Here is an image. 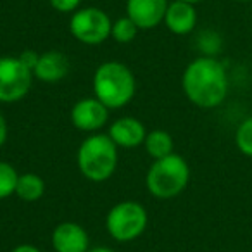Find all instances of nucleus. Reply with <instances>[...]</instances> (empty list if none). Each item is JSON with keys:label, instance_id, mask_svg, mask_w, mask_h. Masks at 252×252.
I'll use <instances>...</instances> for the list:
<instances>
[{"label": "nucleus", "instance_id": "f257e3e1", "mask_svg": "<svg viewBox=\"0 0 252 252\" xmlns=\"http://www.w3.org/2000/svg\"><path fill=\"white\" fill-rule=\"evenodd\" d=\"M185 97L200 109H214L228 95V74L223 63L213 56L193 59L182 76Z\"/></svg>", "mask_w": 252, "mask_h": 252}, {"label": "nucleus", "instance_id": "f03ea898", "mask_svg": "<svg viewBox=\"0 0 252 252\" xmlns=\"http://www.w3.org/2000/svg\"><path fill=\"white\" fill-rule=\"evenodd\" d=\"M94 94L111 111L125 107L137 94L133 71L118 61L102 63L94 74Z\"/></svg>", "mask_w": 252, "mask_h": 252}, {"label": "nucleus", "instance_id": "7ed1b4c3", "mask_svg": "<svg viewBox=\"0 0 252 252\" xmlns=\"http://www.w3.org/2000/svg\"><path fill=\"white\" fill-rule=\"evenodd\" d=\"M118 145L107 133H90L76 152V164L87 180L95 183L107 182L118 168Z\"/></svg>", "mask_w": 252, "mask_h": 252}, {"label": "nucleus", "instance_id": "20e7f679", "mask_svg": "<svg viewBox=\"0 0 252 252\" xmlns=\"http://www.w3.org/2000/svg\"><path fill=\"white\" fill-rule=\"evenodd\" d=\"M190 166L182 156L169 154L156 159L145 175V187L156 199L169 200L178 197L189 187Z\"/></svg>", "mask_w": 252, "mask_h": 252}, {"label": "nucleus", "instance_id": "39448f33", "mask_svg": "<svg viewBox=\"0 0 252 252\" xmlns=\"http://www.w3.org/2000/svg\"><path fill=\"white\" fill-rule=\"evenodd\" d=\"M149 223L147 209L135 200H123L112 206L105 216V228L116 242H133L145 231Z\"/></svg>", "mask_w": 252, "mask_h": 252}, {"label": "nucleus", "instance_id": "423d86ee", "mask_svg": "<svg viewBox=\"0 0 252 252\" xmlns=\"http://www.w3.org/2000/svg\"><path fill=\"white\" fill-rule=\"evenodd\" d=\"M69 32L83 45H100L111 38L112 21L105 11L98 7H81L69 18Z\"/></svg>", "mask_w": 252, "mask_h": 252}, {"label": "nucleus", "instance_id": "0eeeda50", "mask_svg": "<svg viewBox=\"0 0 252 252\" xmlns=\"http://www.w3.org/2000/svg\"><path fill=\"white\" fill-rule=\"evenodd\" d=\"M33 73L19 61V57H0V104H14L30 94Z\"/></svg>", "mask_w": 252, "mask_h": 252}, {"label": "nucleus", "instance_id": "6e6552de", "mask_svg": "<svg viewBox=\"0 0 252 252\" xmlns=\"http://www.w3.org/2000/svg\"><path fill=\"white\" fill-rule=\"evenodd\" d=\"M109 111L97 97H85L71 109V123L85 133H98L109 123Z\"/></svg>", "mask_w": 252, "mask_h": 252}, {"label": "nucleus", "instance_id": "1a4fd4ad", "mask_svg": "<svg viewBox=\"0 0 252 252\" xmlns=\"http://www.w3.org/2000/svg\"><path fill=\"white\" fill-rule=\"evenodd\" d=\"M168 0H126V16L138 30H152L164 21Z\"/></svg>", "mask_w": 252, "mask_h": 252}, {"label": "nucleus", "instance_id": "9d476101", "mask_svg": "<svg viewBox=\"0 0 252 252\" xmlns=\"http://www.w3.org/2000/svg\"><path fill=\"white\" fill-rule=\"evenodd\" d=\"M52 247L56 252H87L90 249V237L81 224L63 221L52 231Z\"/></svg>", "mask_w": 252, "mask_h": 252}, {"label": "nucleus", "instance_id": "9b49d317", "mask_svg": "<svg viewBox=\"0 0 252 252\" xmlns=\"http://www.w3.org/2000/svg\"><path fill=\"white\" fill-rule=\"evenodd\" d=\"M107 135L118 145V149H135L138 145H144L147 130L140 119L131 118V116H123V118L111 123Z\"/></svg>", "mask_w": 252, "mask_h": 252}, {"label": "nucleus", "instance_id": "f8f14e48", "mask_svg": "<svg viewBox=\"0 0 252 252\" xmlns=\"http://www.w3.org/2000/svg\"><path fill=\"white\" fill-rule=\"evenodd\" d=\"M166 28L173 33V35L185 36L195 30L197 26V11L195 5L189 4V2H182V0H175L169 2L168 9H166L164 21Z\"/></svg>", "mask_w": 252, "mask_h": 252}, {"label": "nucleus", "instance_id": "ddd939ff", "mask_svg": "<svg viewBox=\"0 0 252 252\" xmlns=\"http://www.w3.org/2000/svg\"><path fill=\"white\" fill-rule=\"evenodd\" d=\"M69 73V61L66 54L59 50H49L40 54V59L33 69V78L43 83H57L64 80Z\"/></svg>", "mask_w": 252, "mask_h": 252}, {"label": "nucleus", "instance_id": "4468645a", "mask_svg": "<svg viewBox=\"0 0 252 252\" xmlns=\"http://www.w3.org/2000/svg\"><path fill=\"white\" fill-rule=\"evenodd\" d=\"M45 193V182L36 173H23L16 183L14 195L25 202H36Z\"/></svg>", "mask_w": 252, "mask_h": 252}, {"label": "nucleus", "instance_id": "2eb2a0df", "mask_svg": "<svg viewBox=\"0 0 252 252\" xmlns=\"http://www.w3.org/2000/svg\"><path fill=\"white\" fill-rule=\"evenodd\" d=\"M144 147L147 151V154L152 159H162L166 156L173 154L175 151V142L173 137L164 130H152L151 133H147L144 142Z\"/></svg>", "mask_w": 252, "mask_h": 252}, {"label": "nucleus", "instance_id": "dca6fc26", "mask_svg": "<svg viewBox=\"0 0 252 252\" xmlns=\"http://www.w3.org/2000/svg\"><path fill=\"white\" fill-rule=\"evenodd\" d=\"M137 33H138V26L131 21L128 16H123V18L116 19L112 23V32H111V38L116 40L118 43H131L135 38H137Z\"/></svg>", "mask_w": 252, "mask_h": 252}, {"label": "nucleus", "instance_id": "f3484780", "mask_svg": "<svg viewBox=\"0 0 252 252\" xmlns=\"http://www.w3.org/2000/svg\"><path fill=\"white\" fill-rule=\"evenodd\" d=\"M18 178L19 173L16 171L14 166L5 161H0V200H5L14 195Z\"/></svg>", "mask_w": 252, "mask_h": 252}, {"label": "nucleus", "instance_id": "a211bd4d", "mask_svg": "<svg viewBox=\"0 0 252 252\" xmlns=\"http://www.w3.org/2000/svg\"><path fill=\"white\" fill-rule=\"evenodd\" d=\"M235 145L244 156L252 159V116L245 118L235 131Z\"/></svg>", "mask_w": 252, "mask_h": 252}, {"label": "nucleus", "instance_id": "6ab92c4d", "mask_svg": "<svg viewBox=\"0 0 252 252\" xmlns=\"http://www.w3.org/2000/svg\"><path fill=\"white\" fill-rule=\"evenodd\" d=\"M49 4L52 5V9H56L57 12L63 14H73L74 11L80 9L81 0H49Z\"/></svg>", "mask_w": 252, "mask_h": 252}, {"label": "nucleus", "instance_id": "aec40b11", "mask_svg": "<svg viewBox=\"0 0 252 252\" xmlns=\"http://www.w3.org/2000/svg\"><path fill=\"white\" fill-rule=\"evenodd\" d=\"M18 57H19V61H21V63L33 73V69H35L36 63H38V59H40V54L35 52V50H23Z\"/></svg>", "mask_w": 252, "mask_h": 252}, {"label": "nucleus", "instance_id": "412c9836", "mask_svg": "<svg viewBox=\"0 0 252 252\" xmlns=\"http://www.w3.org/2000/svg\"><path fill=\"white\" fill-rule=\"evenodd\" d=\"M9 137V126H7V119L4 118V114L0 112V149L4 147L5 142Z\"/></svg>", "mask_w": 252, "mask_h": 252}, {"label": "nucleus", "instance_id": "4be33fe9", "mask_svg": "<svg viewBox=\"0 0 252 252\" xmlns=\"http://www.w3.org/2000/svg\"><path fill=\"white\" fill-rule=\"evenodd\" d=\"M11 252H42L36 245H32V244H21L18 247H14Z\"/></svg>", "mask_w": 252, "mask_h": 252}, {"label": "nucleus", "instance_id": "5701e85b", "mask_svg": "<svg viewBox=\"0 0 252 252\" xmlns=\"http://www.w3.org/2000/svg\"><path fill=\"white\" fill-rule=\"evenodd\" d=\"M87 252H116V251H114V249L104 247V245H98V247H90Z\"/></svg>", "mask_w": 252, "mask_h": 252}, {"label": "nucleus", "instance_id": "b1692460", "mask_svg": "<svg viewBox=\"0 0 252 252\" xmlns=\"http://www.w3.org/2000/svg\"><path fill=\"white\" fill-rule=\"evenodd\" d=\"M182 2H189V4H192V5H197V4H200V2H204V0H182Z\"/></svg>", "mask_w": 252, "mask_h": 252}, {"label": "nucleus", "instance_id": "393cba45", "mask_svg": "<svg viewBox=\"0 0 252 252\" xmlns=\"http://www.w3.org/2000/svg\"><path fill=\"white\" fill-rule=\"evenodd\" d=\"M235 2H252V0H235Z\"/></svg>", "mask_w": 252, "mask_h": 252}]
</instances>
